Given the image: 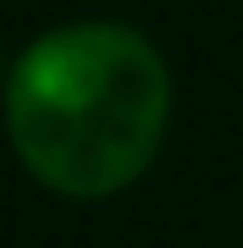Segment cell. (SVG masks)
Returning a JSON list of instances; mask_svg holds the SVG:
<instances>
[{"label": "cell", "mask_w": 243, "mask_h": 248, "mask_svg": "<svg viewBox=\"0 0 243 248\" xmlns=\"http://www.w3.org/2000/svg\"><path fill=\"white\" fill-rule=\"evenodd\" d=\"M171 110L161 50L127 22H66L22 50L6 83L11 149L50 193L111 199L149 171Z\"/></svg>", "instance_id": "1"}]
</instances>
